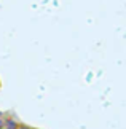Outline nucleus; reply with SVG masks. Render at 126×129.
Returning a JSON list of instances; mask_svg holds the SVG:
<instances>
[{"label":"nucleus","instance_id":"nucleus-1","mask_svg":"<svg viewBox=\"0 0 126 129\" xmlns=\"http://www.w3.org/2000/svg\"><path fill=\"white\" fill-rule=\"evenodd\" d=\"M16 129H32V127H29V126H26V124H18Z\"/></svg>","mask_w":126,"mask_h":129}]
</instances>
